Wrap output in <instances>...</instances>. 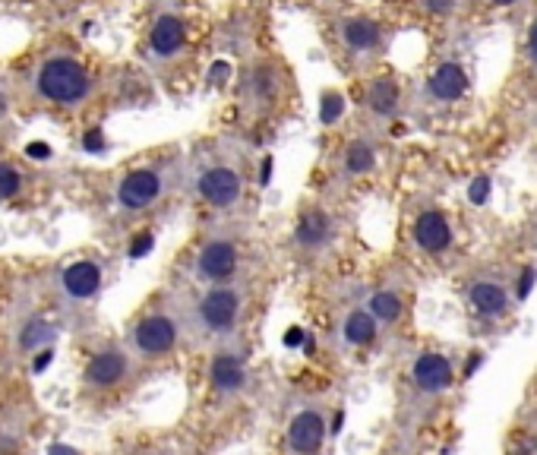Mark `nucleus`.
Masks as SVG:
<instances>
[{"label": "nucleus", "instance_id": "1", "mask_svg": "<svg viewBox=\"0 0 537 455\" xmlns=\"http://www.w3.org/2000/svg\"><path fill=\"white\" fill-rule=\"evenodd\" d=\"M13 86L19 98L35 108L76 114L98 95L102 76L76 42L51 35L13 64Z\"/></svg>", "mask_w": 537, "mask_h": 455}, {"label": "nucleus", "instance_id": "2", "mask_svg": "<svg viewBox=\"0 0 537 455\" xmlns=\"http://www.w3.org/2000/svg\"><path fill=\"white\" fill-rule=\"evenodd\" d=\"M247 313V288L241 282L209 285L190 307V332L196 339H231Z\"/></svg>", "mask_w": 537, "mask_h": 455}, {"label": "nucleus", "instance_id": "3", "mask_svg": "<svg viewBox=\"0 0 537 455\" xmlns=\"http://www.w3.org/2000/svg\"><path fill=\"white\" fill-rule=\"evenodd\" d=\"M193 193L215 212H231L244 200V165L231 152H203L193 168Z\"/></svg>", "mask_w": 537, "mask_h": 455}, {"label": "nucleus", "instance_id": "4", "mask_svg": "<svg viewBox=\"0 0 537 455\" xmlns=\"http://www.w3.org/2000/svg\"><path fill=\"white\" fill-rule=\"evenodd\" d=\"M184 323L177 320V313L171 310H149L143 320H136L130 329V345L143 361H158L168 358V354L181 345Z\"/></svg>", "mask_w": 537, "mask_h": 455}, {"label": "nucleus", "instance_id": "5", "mask_svg": "<svg viewBox=\"0 0 537 455\" xmlns=\"http://www.w3.org/2000/svg\"><path fill=\"white\" fill-rule=\"evenodd\" d=\"M241 244L234 237H209V241L196 250L193 256V279L200 285H225L237 282V272H241Z\"/></svg>", "mask_w": 537, "mask_h": 455}, {"label": "nucleus", "instance_id": "6", "mask_svg": "<svg viewBox=\"0 0 537 455\" xmlns=\"http://www.w3.org/2000/svg\"><path fill=\"white\" fill-rule=\"evenodd\" d=\"M165 193H168V171L155 165H143V168H130L121 181H117L114 203L124 212L136 215L162 203Z\"/></svg>", "mask_w": 537, "mask_h": 455}, {"label": "nucleus", "instance_id": "7", "mask_svg": "<svg viewBox=\"0 0 537 455\" xmlns=\"http://www.w3.org/2000/svg\"><path fill=\"white\" fill-rule=\"evenodd\" d=\"M187 19L177 10H158L146 29V57L155 67H171L187 51Z\"/></svg>", "mask_w": 537, "mask_h": 455}, {"label": "nucleus", "instance_id": "8", "mask_svg": "<svg viewBox=\"0 0 537 455\" xmlns=\"http://www.w3.org/2000/svg\"><path fill=\"white\" fill-rule=\"evenodd\" d=\"M329 437V411L323 402H304L285 430V455H320Z\"/></svg>", "mask_w": 537, "mask_h": 455}, {"label": "nucleus", "instance_id": "9", "mask_svg": "<svg viewBox=\"0 0 537 455\" xmlns=\"http://www.w3.org/2000/svg\"><path fill=\"white\" fill-rule=\"evenodd\" d=\"M411 386L424 399H440L455 386V367L440 351H421L411 361Z\"/></svg>", "mask_w": 537, "mask_h": 455}, {"label": "nucleus", "instance_id": "10", "mask_svg": "<svg viewBox=\"0 0 537 455\" xmlns=\"http://www.w3.org/2000/svg\"><path fill=\"white\" fill-rule=\"evenodd\" d=\"M468 304L481 320H500L509 313L512 291L500 275H477L468 282Z\"/></svg>", "mask_w": 537, "mask_h": 455}, {"label": "nucleus", "instance_id": "11", "mask_svg": "<svg viewBox=\"0 0 537 455\" xmlns=\"http://www.w3.org/2000/svg\"><path fill=\"white\" fill-rule=\"evenodd\" d=\"M247 380H250V373H247V358H244V354H237L231 348H218L212 354V361H209V386L218 395H225V399H231V395H241L247 389Z\"/></svg>", "mask_w": 537, "mask_h": 455}, {"label": "nucleus", "instance_id": "12", "mask_svg": "<svg viewBox=\"0 0 537 455\" xmlns=\"http://www.w3.org/2000/svg\"><path fill=\"white\" fill-rule=\"evenodd\" d=\"M335 244V222L323 209H307L294 228V247L304 256H320Z\"/></svg>", "mask_w": 537, "mask_h": 455}, {"label": "nucleus", "instance_id": "13", "mask_svg": "<svg viewBox=\"0 0 537 455\" xmlns=\"http://www.w3.org/2000/svg\"><path fill=\"white\" fill-rule=\"evenodd\" d=\"M411 237L427 256H443L455 244V231L440 209H424L421 215H417L414 225H411Z\"/></svg>", "mask_w": 537, "mask_h": 455}, {"label": "nucleus", "instance_id": "14", "mask_svg": "<svg viewBox=\"0 0 537 455\" xmlns=\"http://www.w3.org/2000/svg\"><path fill=\"white\" fill-rule=\"evenodd\" d=\"M102 285H105V269L95 260H76L61 272V291L76 304L95 301L102 294Z\"/></svg>", "mask_w": 537, "mask_h": 455}, {"label": "nucleus", "instance_id": "15", "mask_svg": "<svg viewBox=\"0 0 537 455\" xmlns=\"http://www.w3.org/2000/svg\"><path fill=\"white\" fill-rule=\"evenodd\" d=\"M130 377V354L121 348L98 351L86 367V383L95 389H111Z\"/></svg>", "mask_w": 537, "mask_h": 455}, {"label": "nucleus", "instance_id": "16", "mask_svg": "<svg viewBox=\"0 0 537 455\" xmlns=\"http://www.w3.org/2000/svg\"><path fill=\"white\" fill-rule=\"evenodd\" d=\"M427 98L436 105H452V102H459V98L468 92V73L462 64H455V61H446L440 64L430 79H427Z\"/></svg>", "mask_w": 537, "mask_h": 455}, {"label": "nucleus", "instance_id": "17", "mask_svg": "<svg viewBox=\"0 0 537 455\" xmlns=\"http://www.w3.org/2000/svg\"><path fill=\"white\" fill-rule=\"evenodd\" d=\"M342 45L351 54H370L383 45V29L367 16H354L342 23Z\"/></svg>", "mask_w": 537, "mask_h": 455}, {"label": "nucleus", "instance_id": "18", "mask_svg": "<svg viewBox=\"0 0 537 455\" xmlns=\"http://www.w3.org/2000/svg\"><path fill=\"white\" fill-rule=\"evenodd\" d=\"M367 310H370V316L380 326H395L405 316V294H402V288H395V285L373 288L370 298H367Z\"/></svg>", "mask_w": 537, "mask_h": 455}, {"label": "nucleus", "instance_id": "19", "mask_svg": "<svg viewBox=\"0 0 537 455\" xmlns=\"http://www.w3.org/2000/svg\"><path fill=\"white\" fill-rule=\"evenodd\" d=\"M376 332H380V323L373 320L367 307H354V310H348V313H345V320H342V329H338V335H342V345H345V348H367V345L376 339Z\"/></svg>", "mask_w": 537, "mask_h": 455}, {"label": "nucleus", "instance_id": "20", "mask_svg": "<svg viewBox=\"0 0 537 455\" xmlns=\"http://www.w3.org/2000/svg\"><path fill=\"white\" fill-rule=\"evenodd\" d=\"M364 105L370 108V114L376 117H395L399 114V105H402V95H399V86L392 83V79H373L367 86V95H364Z\"/></svg>", "mask_w": 537, "mask_h": 455}, {"label": "nucleus", "instance_id": "21", "mask_svg": "<svg viewBox=\"0 0 537 455\" xmlns=\"http://www.w3.org/2000/svg\"><path fill=\"white\" fill-rule=\"evenodd\" d=\"M29 184L32 177L26 174V168H19L7 158H0V203H19L29 196Z\"/></svg>", "mask_w": 537, "mask_h": 455}, {"label": "nucleus", "instance_id": "22", "mask_svg": "<svg viewBox=\"0 0 537 455\" xmlns=\"http://www.w3.org/2000/svg\"><path fill=\"white\" fill-rule=\"evenodd\" d=\"M376 168V149L367 140H351L342 149V174L345 177H364Z\"/></svg>", "mask_w": 537, "mask_h": 455}, {"label": "nucleus", "instance_id": "23", "mask_svg": "<svg viewBox=\"0 0 537 455\" xmlns=\"http://www.w3.org/2000/svg\"><path fill=\"white\" fill-rule=\"evenodd\" d=\"M247 102L253 108H269L275 102V73H266V70H256L250 76V83H247Z\"/></svg>", "mask_w": 537, "mask_h": 455}, {"label": "nucleus", "instance_id": "24", "mask_svg": "<svg viewBox=\"0 0 537 455\" xmlns=\"http://www.w3.org/2000/svg\"><path fill=\"white\" fill-rule=\"evenodd\" d=\"M26 7H38V10H54V7H64L67 0H19Z\"/></svg>", "mask_w": 537, "mask_h": 455}, {"label": "nucleus", "instance_id": "25", "mask_svg": "<svg viewBox=\"0 0 537 455\" xmlns=\"http://www.w3.org/2000/svg\"><path fill=\"white\" fill-rule=\"evenodd\" d=\"M455 4H459V0H427V10L430 13H449V10H455Z\"/></svg>", "mask_w": 537, "mask_h": 455}, {"label": "nucleus", "instance_id": "26", "mask_svg": "<svg viewBox=\"0 0 537 455\" xmlns=\"http://www.w3.org/2000/svg\"><path fill=\"white\" fill-rule=\"evenodd\" d=\"M338 111H342V98H338V95L326 98V111H323V121H329V117H338Z\"/></svg>", "mask_w": 537, "mask_h": 455}, {"label": "nucleus", "instance_id": "27", "mask_svg": "<svg viewBox=\"0 0 537 455\" xmlns=\"http://www.w3.org/2000/svg\"><path fill=\"white\" fill-rule=\"evenodd\" d=\"M528 57H531V64H537V23L528 32Z\"/></svg>", "mask_w": 537, "mask_h": 455}, {"label": "nucleus", "instance_id": "28", "mask_svg": "<svg viewBox=\"0 0 537 455\" xmlns=\"http://www.w3.org/2000/svg\"><path fill=\"white\" fill-rule=\"evenodd\" d=\"M149 247H152V237H143V241H136V247H133V256H143Z\"/></svg>", "mask_w": 537, "mask_h": 455}, {"label": "nucleus", "instance_id": "29", "mask_svg": "<svg viewBox=\"0 0 537 455\" xmlns=\"http://www.w3.org/2000/svg\"><path fill=\"white\" fill-rule=\"evenodd\" d=\"M389 455H417V449H414V446H408V443H399V446H395Z\"/></svg>", "mask_w": 537, "mask_h": 455}, {"label": "nucleus", "instance_id": "30", "mask_svg": "<svg viewBox=\"0 0 537 455\" xmlns=\"http://www.w3.org/2000/svg\"><path fill=\"white\" fill-rule=\"evenodd\" d=\"M51 455H79L76 449H70V446H54L51 449Z\"/></svg>", "mask_w": 537, "mask_h": 455}, {"label": "nucleus", "instance_id": "31", "mask_svg": "<svg viewBox=\"0 0 537 455\" xmlns=\"http://www.w3.org/2000/svg\"><path fill=\"white\" fill-rule=\"evenodd\" d=\"M490 4H496V7H512V4H519V0H490Z\"/></svg>", "mask_w": 537, "mask_h": 455}]
</instances>
